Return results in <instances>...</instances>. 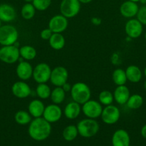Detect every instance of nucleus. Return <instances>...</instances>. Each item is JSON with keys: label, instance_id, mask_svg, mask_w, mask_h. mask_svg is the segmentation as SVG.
I'll list each match as a JSON object with an SVG mask.
<instances>
[{"label": "nucleus", "instance_id": "nucleus-1", "mask_svg": "<svg viewBox=\"0 0 146 146\" xmlns=\"http://www.w3.org/2000/svg\"><path fill=\"white\" fill-rule=\"evenodd\" d=\"M51 132V123L43 117L34 118L29 124V135L34 141H44L50 136Z\"/></svg>", "mask_w": 146, "mask_h": 146}, {"label": "nucleus", "instance_id": "nucleus-2", "mask_svg": "<svg viewBox=\"0 0 146 146\" xmlns=\"http://www.w3.org/2000/svg\"><path fill=\"white\" fill-rule=\"evenodd\" d=\"M70 95L73 101L82 105L91 98V90L85 83L77 82L72 86Z\"/></svg>", "mask_w": 146, "mask_h": 146}, {"label": "nucleus", "instance_id": "nucleus-3", "mask_svg": "<svg viewBox=\"0 0 146 146\" xmlns=\"http://www.w3.org/2000/svg\"><path fill=\"white\" fill-rule=\"evenodd\" d=\"M77 128L80 136L83 138H91L98 133L100 125L95 119L87 118L78 122Z\"/></svg>", "mask_w": 146, "mask_h": 146}, {"label": "nucleus", "instance_id": "nucleus-4", "mask_svg": "<svg viewBox=\"0 0 146 146\" xmlns=\"http://www.w3.org/2000/svg\"><path fill=\"white\" fill-rule=\"evenodd\" d=\"M19 33L15 27L10 24L0 27V44L1 46L14 45L18 40Z\"/></svg>", "mask_w": 146, "mask_h": 146}, {"label": "nucleus", "instance_id": "nucleus-5", "mask_svg": "<svg viewBox=\"0 0 146 146\" xmlns=\"http://www.w3.org/2000/svg\"><path fill=\"white\" fill-rule=\"evenodd\" d=\"M20 58L19 48L15 45L2 46L0 48V61L7 64H13Z\"/></svg>", "mask_w": 146, "mask_h": 146}, {"label": "nucleus", "instance_id": "nucleus-6", "mask_svg": "<svg viewBox=\"0 0 146 146\" xmlns=\"http://www.w3.org/2000/svg\"><path fill=\"white\" fill-rule=\"evenodd\" d=\"M81 8V3L78 0H62L60 5V11L62 15L67 19L76 17Z\"/></svg>", "mask_w": 146, "mask_h": 146}, {"label": "nucleus", "instance_id": "nucleus-7", "mask_svg": "<svg viewBox=\"0 0 146 146\" xmlns=\"http://www.w3.org/2000/svg\"><path fill=\"white\" fill-rule=\"evenodd\" d=\"M52 68L46 63H40L33 68L32 77L37 84H46L50 79Z\"/></svg>", "mask_w": 146, "mask_h": 146}, {"label": "nucleus", "instance_id": "nucleus-8", "mask_svg": "<svg viewBox=\"0 0 146 146\" xmlns=\"http://www.w3.org/2000/svg\"><path fill=\"white\" fill-rule=\"evenodd\" d=\"M102 109V105L94 100L90 99L82 105V112L88 118L96 119L100 117Z\"/></svg>", "mask_w": 146, "mask_h": 146}, {"label": "nucleus", "instance_id": "nucleus-9", "mask_svg": "<svg viewBox=\"0 0 146 146\" xmlns=\"http://www.w3.org/2000/svg\"><path fill=\"white\" fill-rule=\"evenodd\" d=\"M102 121L107 125H113L119 121L120 117V109L115 106L109 105L103 108L101 115Z\"/></svg>", "mask_w": 146, "mask_h": 146}, {"label": "nucleus", "instance_id": "nucleus-10", "mask_svg": "<svg viewBox=\"0 0 146 146\" xmlns=\"http://www.w3.org/2000/svg\"><path fill=\"white\" fill-rule=\"evenodd\" d=\"M68 76L69 74L67 68L59 66L52 69L50 81L55 87H62L63 84L67 82Z\"/></svg>", "mask_w": 146, "mask_h": 146}, {"label": "nucleus", "instance_id": "nucleus-11", "mask_svg": "<svg viewBox=\"0 0 146 146\" xmlns=\"http://www.w3.org/2000/svg\"><path fill=\"white\" fill-rule=\"evenodd\" d=\"M68 27V19L62 14L54 15L50 19L48 23V28L53 33H62Z\"/></svg>", "mask_w": 146, "mask_h": 146}, {"label": "nucleus", "instance_id": "nucleus-12", "mask_svg": "<svg viewBox=\"0 0 146 146\" xmlns=\"http://www.w3.org/2000/svg\"><path fill=\"white\" fill-rule=\"evenodd\" d=\"M62 111L57 104H52L45 106L42 117L50 123L60 121L62 116Z\"/></svg>", "mask_w": 146, "mask_h": 146}, {"label": "nucleus", "instance_id": "nucleus-13", "mask_svg": "<svg viewBox=\"0 0 146 146\" xmlns=\"http://www.w3.org/2000/svg\"><path fill=\"white\" fill-rule=\"evenodd\" d=\"M126 34L130 38H137L141 36L143 31V25L137 19H130L125 26Z\"/></svg>", "mask_w": 146, "mask_h": 146}, {"label": "nucleus", "instance_id": "nucleus-14", "mask_svg": "<svg viewBox=\"0 0 146 146\" xmlns=\"http://www.w3.org/2000/svg\"><path fill=\"white\" fill-rule=\"evenodd\" d=\"M11 92L16 98L24 99L31 95V89L25 81H19L13 84Z\"/></svg>", "mask_w": 146, "mask_h": 146}, {"label": "nucleus", "instance_id": "nucleus-15", "mask_svg": "<svg viewBox=\"0 0 146 146\" xmlns=\"http://www.w3.org/2000/svg\"><path fill=\"white\" fill-rule=\"evenodd\" d=\"M16 74L21 81H26L32 77L33 67L27 61H21L16 68Z\"/></svg>", "mask_w": 146, "mask_h": 146}, {"label": "nucleus", "instance_id": "nucleus-16", "mask_svg": "<svg viewBox=\"0 0 146 146\" xmlns=\"http://www.w3.org/2000/svg\"><path fill=\"white\" fill-rule=\"evenodd\" d=\"M139 6L137 2L127 0L120 5V12L123 17L127 19H132L136 17L139 10Z\"/></svg>", "mask_w": 146, "mask_h": 146}, {"label": "nucleus", "instance_id": "nucleus-17", "mask_svg": "<svg viewBox=\"0 0 146 146\" xmlns=\"http://www.w3.org/2000/svg\"><path fill=\"white\" fill-rule=\"evenodd\" d=\"M130 138L128 133L124 129H118L112 137L113 146H130Z\"/></svg>", "mask_w": 146, "mask_h": 146}, {"label": "nucleus", "instance_id": "nucleus-18", "mask_svg": "<svg viewBox=\"0 0 146 146\" xmlns=\"http://www.w3.org/2000/svg\"><path fill=\"white\" fill-rule=\"evenodd\" d=\"M17 17V12L14 7L9 4H0V20L9 23L14 21Z\"/></svg>", "mask_w": 146, "mask_h": 146}, {"label": "nucleus", "instance_id": "nucleus-19", "mask_svg": "<svg viewBox=\"0 0 146 146\" xmlns=\"http://www.w3.org/2000/svg\"><path fill=\"white\" fill-rule=\"evenodd\" d=\"M114 101L119 105H125L127 103L130 92L129 88L125 85L117 86L113 93Z\"/></svg>", "mask_w": 146, "mask_h": 146}, {"label": "nucleus", "instance_id": "nucleus-20", "mask_svg": "<svg viewBox=\"0 0 146 146\" xmlns=\"http://www.w3.org/2000/svg\"><path fill=\"white\" fill-rule=\"evenodd\" d=\"M82 112V106L80 104L75 101H72L68 103L64 107L63 113L64 116L70 120L76 119L79 115H80V113Z\"/></svg>", "mask_w": 146, "mask_h": 146}, {"label": "nucleus", "instance_id": "nucleus-21", "mask_svg": "<svg viewBox=\"0 0 146 146\" xmlns=\"http://www.w3.org/2000/svg\"><path fill=\"white\" fill-rule=\"evenodd\" d=\"M45 106L44 103L39 99H34L29 104L28 112L34 118L42 117Z\"/></svg>", "mask_w": 146, "mask_h": 146}, {"label": "nucleus", "instance_id": "nucleus-22", "mask_svg": "<svg viewBox=\"0 0 146 146\" xmlns=\"http://www.w3.org/2000/svg\"><path fill=\"white\" fill-rule=\"evenodd\" d=\"M125 74L127 81L135 84L140 81L143 76L140 68L135 65H130L127 66L125 70Z\"/></svg>", "mask_w": 146, "mask_h": 146}, {"label": "nucleus", "instance_id": "nucleus-23", "mask_svg": "<svg viewBox=\"0 0 146 146\" xmlns=\"http://www.w3.org/2000/svg\"><path fill=\"white\" fill-rule=\"evenodd\" d=\"M50 47L54 50H61L65 45V38L61 33H53L49 39Z\"/></svg>", "mask_w": 146, "mask_h": 146}, {"label": "nucleus", "instance_id": "nucleus-24", "mask_svg": "<svg viewBox=\"0 0 146 146\" xmlns=\"http://www.w3.org/2000/svg\"><path fill=\"white\" fill-rule=\"evenodd\" d=\"M20 57L25 61H31L37 56V51L33 46L29 45L22 46L19 48Z\"/></svg>", "mask_w": 146, "mask_h": 146}, {"label": "nucleus", "instance_id": "nucleus-25", "mask_svg": "<svg viewBox=\"0 0 146 146\" xmlns=\"http://www.w3.org/2000/svg\"><path fill=\"white\" fill-rule=\"evenodd\" d=\"M31 118L32 116L30 115L29 113L24 110L18 111L14 115V121L20 125H26L29 124L32 121Z\"/></svg>", "mask_w": 146, "mask_h": 146}, {"label": "nucleus", "instance_id": "nucleus-26", "mask_svg": "<svg viewBox=\"0 0 146 146\" xmlns=\"http://www.w3.org/2000/svg\"><path fill=\"white\" fill-rule=\"evenodd\" d=\"M66 92L63 90L62 87H55L51 91V95L50 98H51V101L52 104H61L65 99Z\"/></svg>", "mask_w": 146, "mask_h": 146}, {"label": "nucleus", "instance_id": "nucleus-27", "mask_svg": "<svg viewBox=\"0 0 146 146\" xmlns=\"http://www.w3.org/2000/svg\"><path fill=\"white\" fill-rule=\"evenodd\" d=\"M143 104V98L140 94L130 95L127 100L126 105L128 108L131 110L139 109Z\"/></svg>", "mask_w": 146, "mask_h": 146}, {"label": "nucleus", "instance_id": "nucleus-28", "mask_svg": "<svg viewBox=\"0 0 146 146\" xmlns=\"http://www.w3.org/2000/svg\"><path fill=\"white\" fill-rule=\"evenodd\" d=\"M112 79L116 86L125 85L127 81L125 71L122 68H116L113 72Z\"/></svg>", "mask_w": 146, "mask_h": 146}, {"label": "nucleus", "instance_id": "nucleus-29", "mask_svg": "<svg viewBox=\"0 0 146 146\" xmlns=\"http://www.w3.org/2000/svg\"><path fill=\"white\" fill-rule=\"evenodd\" d=\"M78 130L77 125H70L64 128L62 132V136L67 141H72L78 135Z\"/></svg>", "mask_w": 146, "mask_h": 146}, {"label": "nucleus", "instance_id": "nucleus-30", "mask_svg": "<svg viewBox=\"0 0 146 146\" xmlns=\"http://www.w3.org/2000/svg\"><path fill=\"white\" fill-rule=\"evenodd\" d=\"M51 88L46 84H38L35 92L40 99H47L51 95Z\"/></svg>", "mask_w": 146, "mask_h": 146}, {"label": "nucleus", "instance_id": "nucleus-31", "mask_svg": "<svg viewBox=\"0 0 146 146\" xmlns=\"http://www.w3.org/2000/svg\"><path fill=\"white\" fill-rule=\"evenodd\" d=\"M36 9L32 3H26L22 6L21 9V15L26 20L31 19L35 15Z\"/></svg>", "mask_w": 146, "mask_h": 146}, {"label": "nucleus", "instance_id": "nucleus-32", "mask_svg": "<svg viewBox=\"0 0 146 146\" xmlns=\"http://www.w3.org/2000/svg\"><path fill=\"white\" fill-rule=\"evenodd\" d=\"M114 101V96L113 94L107 90H104L100 93L98 96V101L102 106H109L111 105Z\"/></svg>", "mask_w": 146, "mask_h": 146}, {"label": "nucleus", "instance_id": "nucleus-33", "mask_svg": "<svg viewBox=\"0 0 146 146\" xmlns=\"http://www.w3.org/2000/svg\"><path fill=\"white\" fill-rule=\"evenodd\" d=\"M52 4V0H33L32 4L36 10L43 11L47 10Z\"/></svg>", "mask_w": 146, "mask_h": 146}, {"label": "nucleus", "instance_id": "nucleus-34", "mask_svg": "<svg viewBox=\"0 0 146 146\" xmlns=\"http://www.w3.org/2000/svg\"><path fill=\"white\" fill-rule=\"evenodd\" d=\"M136 17H137V19L143 25H146V4L139 8Z\"/></svg>", "mask_w": 146, "mask_h": 146}, {"label": "nucleus", "instance_id": "nucleus-35", "mask_svg": "<svg viewBox=\"0 0 146 146\" xmlns=\"http://www.w3.org/2000/svg\"><path fill=\"white\" fill-rule=\"evenodd\" d=\"M53 32L49 28L44 29L40 33V37H41L42 39L46 40V41H49V39L50 38V37L52 35Z\"/></svg>", "mask_w": 146, "mask_h": 146}, {"label": "nucleus", "instance_id": "nucleus-36", "mask_svg": "<svg viewBox=\"0 0 146 146\" xmlns=\"http://www.w3.org/2000/svg\"><path fill=\"white\" fill-rule=\"evenodd\" d=\"M62 88H63V90H64L66 93L70 92V91H71V89H72V86H71V84H69L68 82H66L65 84H63L62 86Z\"/></svg>", "mask_w": 146, "mask_h": 146}, {"label": "nucleus", "instance_id": "nucleus-37", "mask_svg": "<svg viewBox=\"0 0 146 146\" xmlns=\"http://www.w3.org/2000/svg\"><path fill=\"white\" fill-rule=\"evenodd\" d=\"M91 21L93 24H94V25L96 26L100 25L102 23V20L100 19L97 18V17H92L91 19Z\"/></svg>", "mask_w": 146, "mask_h": 146}, {"label": "nucleus", "instance_id": "nucleus-38", "mask_svg": "<svg viewBox=\"0 0 146 146\" xmlns=\"http://www.w3.org/2000/svg\"><path fill=\"white\" fill-rule=\"evenodd\" d=\"M140 133H141L142 136L146 139V124L142 127L141 131H140Z\"/></svg>", "mask_w": 146, "mask_h": 146}, {"label": "nucleus", "instance_id": "nucleus-39", "mask_svg": "<svg viewBox=\"0 0 146 146\" xmlns=\"http://www.w3.org/2000/svg\"><path fill=\"white\" fill-rule=\"evenodd\" d=\"M78 1H80L81 4H89V3H90L92 0H78Z\"/></svg>", "mask_w": 146, "mask_h": 146}, {"label": "nucleus", "instance_id": "nucleus-40", "mask_svg": "<svg viewBox=\"0 0 146 146\" xmlns=\"http://www.w3.org/2000/svg\"><path fill=\"white\" fill-rule=\"evenodd\" d=\"M139 2H140L142 4H143V5H145V4H146V0H140V1H139Z\"/></svg>", "mask_w": 146, "mask_h": 146}, {"label": "nucleus", "instance_id": "nucleus-41", "mask_svg": "<svg viewBox=\"0 0 146 146\" xmlns=\"http://www.w3.org/2000/svg\"><path fill=\"white\" fill-rule=\"evenodd\" d=\"M26 3H32L33 0H24Z\"/></svg>", "mask_w": 146, "mask_h": 146}, {"label": "nucleus", "instance_id": "nucleus-42", "mask_svg": "<svg viewBox=\"0 0 146 146\" xmlns=\"http://www.w3.org/2000/svg\"><path fill=\"white\" fill-rule=\"evenodd\" d=\"M143 86H144L145 90V91H146V80H145V82H144V84H143Z\"/></svg>", "mask_w": 146, "mask_h": 146}, {"label": "nucleus", "instance_id": "nucleus-43", "mask_svg": "<svg viewBox=\"0 0 146 146\" xmlns=\"http://www.w3.org/2000/svg\"><path fill=\"white\" fill-rule=\"evenodd\" d=\"M130 1H134V2H139V1H140V0H130Z\"/></svg>", "mask_w": 146, "mask_h": 146}, {"label": "nucleus", "instance_id": "nucleus-44", "mask_svg": "<svg viewBox=\"0 0 146 146\" xmlns=\"http://www.w3.org/2000/svg\"><path fill=\"white\" fill-rule=\"evenodd\" d=\"M144 74H145V77H146V66H145V69H144Z\"/></svg>", "mask_w": 146, "mask_h": 146}, {"label": "nucleus", "instance_id": "nucleus-45", "mask_svg": "<svg viewBox=\"0 0 146 146\" xmlns=\"http://www.w3.org/2000/svg\"><path fill=\"white\" fill-rule=\"evenodd\" d=\"M1 22H2V21H1V20H0V27H1Z\"/></svg>", "mask_w": 146, "mask_h": 146}, {"label": "nucleus", "instance_id": "nucleus-46", "mask_svg": "<svg viewBox=\"0 0 146 146\" xmlns=\"http://www.w3.org/2000/svg\"><path fill=\"white\" fill-rule=\"evenodd\" d=\"M145 41H146V32H145Z\"/></svg>", "mask_w": 146, "mask_h": 146}, {"label": "nucleus", "instance_id": "nucleus-47", "mask_svg": "<svg viewBox=\"0 0 146 146\" xmlns=\"http://www.w3.org/2000/svg\"><path fill=\"white\" fill-rule=\"evenodd\" d=\"M145 56H146V51H145Z\"/></svg>", "mask_w": 146, "mask_h": 146}]
</instances>
